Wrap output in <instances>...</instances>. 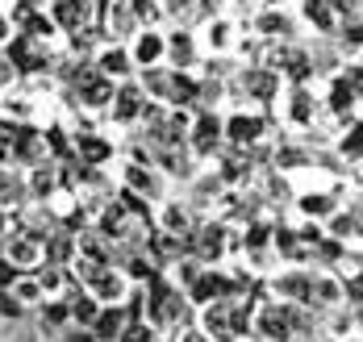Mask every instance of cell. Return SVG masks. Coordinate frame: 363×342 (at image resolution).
<instances>
[{
    "mask_svg": "<svg viewBox=\"0 0 363 342\" xmlns=\"http://www.w3.org/2000/svg\"><path fill=\"white\" fill-rule=\"evenodd\" d=\"M251 334L259 342H292V321H289V304L280 301H255L251 309Z\"/></svg>",
    "mask_w": 363,
    "mask_h": 342,
    "instance_id": "obj_1",
    "label": "cell"
},
{
    "mask_svg": "<svg viewBox=\"0 0 363 342\" xmlns=\"http://www.w3.org/2000/svg\"><path fill=\"white\" fill-rule=\"evenodd\" d=\"M188 251H196V259L205 267H221L230 255V229L225 222H205V226L188 229Z\"/></svg>",
    "mask_w": 363,
    "mask_h": 342,
    "instance_id": "obj_2",
    "label": "cell"
},
{
    "mask_svg": "<svg viewBox=\"0 0 363 342\" xmlns=\"http://www.w3.org/2000/svg\"><path fill=\"white\" fill-rule=\"evenodd\" d=\"M130 292H134V284H130V280H125L113 263L101 267V271H96V280L88 284V297H92L96 304H125V301H130Z\"/></svg>",
    "mask_w": 363,
    "mask_h": 342,
    "instance_id": "obj_3",
    "label": "cell"
},
{
    "mask_svg": "<svg viewBox=\"0 0 363 342\" xmlns=\"http://www.w3.org/2000/svg\"><path fill=\"white\" fill-rule=\"evenodd\" d=\"M267 301H280V304H305L309 301V271L305 267H292V271H280L267 280Z\"/></svg>",
    "mask_w": 363,
    "mask_h": 342,
    "instance_id": "obj_4",
    "label": "cell"
},
{
    "mask_svg": "<svg viewBox=\"0 0 363 342\" xmlns=\"http://www.w3.org/2000/svg\"><path fill=\"white\" fill-rule=\"evenodd\" d=\"M4 259L17 271H38V267L46 263V251L30 234H4Z\"/></svg>",
    "mask_w": 363,
    "mask_h": 342,
    "instance_id": "obj_5",
    "label": "cell"
},
{
    "mask_svg": "<svg viewBox=\"0 0 363 342\" xmlns=\"http://www.w3.org/2000/svg\"><path fill=\"white\" fill-rule=\"evenodd\" d=\"M313 309H338L342 304V280L334 275V271H326V267H318V271H309V301Z\"/></svg>",
    "mask_w": 363,
    "mask_h": 342,
    "instance_id": "obj_6",
    "label": "cell"
},
{
    "mask_svg": "<svg viewBox=\"0 0 363 342\" xmlns=\"http://www.w3.org/2000/svg\"><path fill=\"white\" fill-rule=\"evenodd\" d=\"M201 334L209 342H234V330H230V301H213L201 304Z\"/></svg>",
    "mask_w": 363,
    "mask_h": 342,
    "instance_id": "obj_7",
    "label": "cell"
},
{
    "mask_svg": "<svg viewBox=\"0 0 363 342\" xmlns=\"http://www.w3.org/2000/svg\"><path fill=\"white\" fill-rule=\"evenodd\" d=\"M263 130H267V121H263L259 113H238V117H230V121L221 125V134H225L234 147H251V142H259Z\"/></svg>",
    "mask_w": 363,
    "mask_h": 342,
    "instance_id": "obj_8",
    "label": "cell"
},
{
    "mask_svg": "<svg viewBox=\"0 0 363 342\" xmlns=\"http://www.w3.org/2000/svg\"><path fill=\"white\" fill-rule=\"evenodd\" d=\"M125 321H130V313H125V304H101L88 330L96 334V342H113L117 334H121V326H125Z\"/></svg>",
    "mask_w": 363,
    "mask_h": 342,
    "instance_id": "obj_9",
    "label": "cell"
},
{
    "mask_svg": "<svg viewBox=\"0 0 363 342\" xmlns=\"http://www.w3.org/2000/svg\"><path fill=\"white\" fill-rule=\"evenodd\" d=\"M272 255L284 259V263H309V251L301 246V238H296V229L292 226H276L272 229Z\"/></svg>",
    "mask_w": 363,
    "mask_h": 342,
    "instance_id": "obj_10",
    "label": "cell"
},
{
    "mask_svg": "<svg viewBox=\"0 0 363 342\" xmlns=\"http://www.w3.org/2000/svg\"><path fill=\"white\" fill-rule=\"evenodd\" d=\"M75 154H79V163L84 167H101V163H109L113 159V142H105L101 134H75Z\"/></svg>",
    "mask_w": 363,
    "mask_h": 342,
    "instance_id": "obj_11",
    "label": "cell"
},
{
    "mask_svg": "<svg viewBox=\"0 0 363 342\" xmlns=\"http://www.w3.org/2000/svg\"><path fill=\"white\" fill-rule=\"evenodd\" d=\"M221 142V121L213 113H201L192 121V151L196 154H213Z\"/></svg>",
    "mask_w": 363,
    "mask_h": 342,
    "instance_id": "obj_12",
    "label": "cell"
},
{
    "mask_svg": "<svg viewBox=\"0 0 363 342\" xmlns=\"http://www.w3.org/2000/svg\"><path fill=\"white\" fill-rule=\"evenodd\" d=\"M159 229H163V234H176V238H188V229H192V209L180 205V200H167V205L159 209Z\"/></svg>",
    "mask_w": 363,
    "mask_h": 342,
    "instance_id": "obj_13",
    "label": "cell"
},
{
    "mask_svg": "<svg viewBox=\"0 0 363 342\" xmlns=\"http://www.w3.org/2000/svg\"><path fill=\"white\" fill-rule=\"evenodd\" d=\"M296 209H301L305 222H326L330 213L338 209V200H334L330 192H301V196H296Z\"/></svg>",
    "mask_w": 363,
    "mask_h": 342,
    "instance_id": "obj_14",
    "label": "cell"
},
{
    "mask_svg": "<svg viewBox=\"0 0 363 342\" xmlns=\"http://www.w3.org/2000/svg\"><path fill=\"white\" fill-rule=\"evenodd\" d=\"M79 101H84L88 109L109 105V101H113V79H105L101 72H96V76H84V79H79Z\"/></svg>",
    "mask_w": 363,
    "mask_h": 342,
    "instance_id": "obj_15",
    "label": "cell"
},
{
    "mask_svg": "<svg viewBox=\"0 0 363 342\" xmlns=\"http://www.w3.org/2000/svg\"><path fill=\"white\" fill-rule=\"evenodd\" d=\"M9 292H13V301L21 304V309H38V304L46 301V297H42V284H38L34 271H21V275L9 284Z\"/></svg>",
    "mask_w": 363,
    "mask_h": 342,
    "instance_id": "obj_16",
    "label": "cell"
},
{
    "mask_svg": "<svg viewBox=\"0 0 363 342\" xmlns=\"http://www.w3.org/2000/svg\"><path fill=\"white\" fill-rule=\"evenodd\" d=\"M117 271H121L134 288H143V284H150V280L159 275V263H155L146 251H138V255H130V259H125V267H117Z\"/></svg>",
    "mask_w": 363,
    "mask_h": 342,
    "instance_id": "obj_17",
    "label": "cell"
},
{
    "mask_svg": "<svg viewBox=\"0 0 363 342\" xmlns=\"http://www.w3.org/2000/svg\"><path fill=\"white\" fill-rule=\"evenodd\" d=\"M125 188L138 192V196H159V180H155V171L146 167V163H125Z\"/></svg>",
    "mask_w": 363,
    "mask_h": 342,
    "instance_id": "obj_18",
    "label": "cell"
},
{
    "mask_svg": "<svg viewBox=\"0 0 363 342\" xmlns=\"http://www.w3.org/2000/svg\"><path fill=\"white\" fill-rule=\"evenodd\" d=\"M55 25H67V30H79L88 21V0H55Z\"/></svg>",
    "mask_w": 363,
    "mask_h": 342,
    "instance_id": "obj_19",
    "label": "cell"
},
{
    "mask_svg": "<svg viewBox=\"0 0 363 342\" xmlns=\"http://www.w3.org/2000/svg\"><path fill=\"white\" fill-rule=\"evenodd\" d=\"M143 113V96H138V88H121V92H113V121H134V117Z\"/></svg>",
    "mask_w": 363,
    "mask_h": 342,
    "instance_id": "obj_20",
    "label": "cell"
},
{
    "mask_svg": "<svg viewBox=\"0 0 363 342\" xmlns=\"http://www.w3.org/2000/svg\"><path fill=\"white\" fill-rule=\"evenodd\" d=\"M134 63H143V67H155L159 59H163V38L159 34H138V42H134V55H130Z\"/></svg>",
    "mask_w": 363,
    "mask_h": 342,
    "instance_id": "obj_21",
    "label": "cell"
},
{
    "mask_svg": "<svg viewBox=\"0 0 363 342\" xmlns=\"http://www.w3.org/2000/svg\"><path fill=\"white\" fill-rule=\"evenodd\" d=\"M38 309H42V321H46V330H50V334H55V330H63V326L72 321V313H67V297H46Z\"/></svg>",
    "mask_w": 363,
    "mask_h": 342,
    "instance_id": "obj_22",
    "label": "cell"
},
{
    "mask_svg": "<svg viewBox=\"0 0 363 342\" xmlns=\"http://www.w3.org/2000/svg\"><path fill=\"white\" fill-rule=\"evenodd\" d=\"M130 63H134V59H130V50L113 46V50L101 55V63H96V67H101V76H105V79H121L125 72H130Z\"/></svg>",
    "mask_w": 363,
    "mask_h": 342,
    "instance_id": "obj_23",
    "label": "cell"
},
{
    "mask_svg": "<svg viewBox=\"0 0 363 342\" xmlns=\"http://www.w3.org/2000/svg\"><path fill=\"white\" fill-rule=\"evenodd\" d=\"M30 188H34V196H38V200H46L50 192L59 188V176H55V167L38 163V167H34V176H30Z\"/></svg>",
    "mask_w": 363,
    "mask_h": 342,
    "instance_id": "obj_24",
    "label": "cell"
},
{
    "mask_svg": "<svg viewBox=\"0 0 363 342\" xmlns=\"http://www.w3.org/2000/svg\"><path fill=\"white\" fill-rule=\"evenodd\" d=\"M355 96H359V88H355V84L334 79V88H330V109H334V113H347V109L355 105Z\"/></svg>",
    "mask_w": 363,
    "mask_h": 342,
    "instance_id": "obj_25",
    "label": "cell"
},
{
    "mask_svg": "<svg viewBox=\"0 0 363 342\" xmlns=\"http://www.w3.org/2000/svg\"><path fill=\"white\" fill-rule=\"evenodd\" d=\"M276 88H280V79L272 76V72H251V76H247V92H251V96H259V101L276 96Z\"/></svg>",
    "mask_w": 363,
    "mask_h": 342,
    "instance_id": "obj_26",
    "label": "cell"
},
{
    "mask_svg": "<svg viewBox=\"0 0 363 342\" xmlns=\"http://www.w3.org/2000/svg\"><path fill=\"white\" fill-rule=\"evenodd\" d=\"M155 334H159V330H150L143 317H130V321L121 326V334H117L113 342H155Z\"/></svg>",
    "mask_w": 363,
    "mask_h": 342,
    "instance_id": "obj_27",
    "label": "cell"
},
{
    "mask_svg": "<svg viewBox=\"0 0 363 342\" xmlns=\"http://www.w3.org/2000/svg\"><path fill=\"white\" fill-rule=\"evenodd\" d=\"M280 67H284V76H292L296 84L309 79V59H305L301 50H284V55H280Z\"/></svg>",
    "mask_w": 363,
    "mask_h": 342,
    "instance_id": "obj_28",
    "label": "cell"
},
{
    "mask_svg": "<svg viewBox=\"0 0 363 342\" xmlns=\"http://www.w3.org/2000/svg\"><path fill=\"white\" fill-rule=\"evenodd\" d=\"M17 196H21L17 176H13L9 167H0V209H13V205H17Z\"/></svg>",
    "mask_w": 363,
    "mask_h": 342,
    "instance_id": "obj_29",
    "label": "cell"
},
{
    "mask_svg": "<svg viewBox=\"0 0 363 342\" xmlns=\"http://www.w3.org/2000/svg\"><path fill=\"white\" fill-rule=\"evenodd\" d=\"M305 17H309L318 30H334V13H330L326 0H309V4H305Z\"/></svg>",
    "mask_w": 363,
    "mask_h": 342,
    "instance_id": "obj_30",
    "label": "cell"
},
{
    "mask_svg": "<svg viewBox=\"0 0 363 342\" xmlns=\"http://www.w3.org/2000/svg\"><path fill=\"white\" fill-rule=\"evenodd\" d=\"M289 117L292 121H313V101H309V92H292V105H289Z\"/></svg>",
    "mask_w": 363,
    "mask_h": 342,
    "instance_id": "obj_31",
    "label": "cell"
},
{
    "mask_svg": "<svg viewBox=\"0 0 363 342\" xmlns=\"http://www.w3.org/2000/svg\"><path fill=\"white\" fill-rule=\"evenodd\" d=\"M163 50H172L176 63H188L192 59V38L188 34H172V42H163Z\"/></svg>",
    "mask_w": 363,
    "mask_h": 342,
    "instance_id": "obj_32",
    "label": "cell"
},
{
    "mask_svg": "<svg viewBox=\"0 0 363 342\" xmlns=\"http://www.w3.org/2000/svg\"><path fill=\"white\" fill-rule=\"evenodd\" d=\"M26 30H30V38H50V34H55V21H50V17H34V13H30V17H26Z\"/></svg>",
    "mask_w": 363,
    "mask_h": 342,
    "instance_id": "obj_33",
    "label": "cell"
},
{
    "mask_svg": "<svg viewBox=\"0 0 363 342\" xmlns=\"http://www.w3.org/2000/svg\"><path fill=\"white\" fill-rule=\"evenodd\" d=\"M59 342H96V334L88 330V326H63V330H55Z\"/></svg>",
    "mask_w": 363,
    "mask_h": 342,
    "instance_id": "obj_34",
    "label": "cell"
},
{
    "mask_svg": "<svg viewBox=\"0 0 363 342\" xmlns=\"http://www.w3.org/2000/svg\"><path fill=\"white\" fill-rule=\"evenodd\" d=\"M21 313H26V309L13 301V292H9V288H0V317H21Z\"/></svg>",
    "mask_w": 363,
    "mask_h": 342,
    "instance_id": "obj_35",
    "label": "cell"
},
{
    "mask_svg": "<svg viewBox=\"0 0 363 342\" xmlns=\"http://www.w3.org/2000/svg\"><path fill=\"white\" fill-rule=\"evenodd\" d=\"M342 154H351V163H359V130L351 125V134L342 138Z\"/></svg>",
    "mask_w": 363,
    "mask_h": 342,
    "instance_id": "obj_36",
    "label": "cell"
},
{
    "mask_svg": "<svg viewBox=\"0 0 363 342\" xmlns=\"http://www.w3.org/2000/svg\"><path fill=\"white\" fill-rule=\"evenodd\" d=\"M17 275H21V271H17V267H13L9 259H4V255H0V288H9V284H13Z\"/></svg>",
    "mask_w": 363,
    "mask_h": 342,
    "instance_id": "obj_37",
    "label": "cell"
},
{
    "mask_svg": "<svg viewBox=\"0 0 363 342\" xmlns=\"http://www.w3.org/2000/svg\"><path fill=\"white\" fill-rule=\"evenodd\" d=\"M172 342H209V338H205L201 330H188V326H184L180 334H172Z\"/></svg>",
    "mask_w": 363,
    "mask_h": 342,
    "instance_id": "obj_38",
    "label": "cell"
},
{
    "mask_svg": "<svg viewBox=\"0 0 363 342\" xmlns=\"http://www.w3.org/2000/svg\"><path fill=\"white\" fill-rule=\"evenodd\" d=\"M209 38H213V46H225V42H230V25H225V21H218Z\"/></svg>",
    "mask_w": 363,
    "mask_h": 342,
    "instance_id": "obj_39",
    "label": "cell"
},
{
    "mask_svg": "<svg viewBox=\"0 0 363 342\" xmlns=\"http://www.w3.org/2000/svg\"><path fill=\"white\" fill-rule=\"evenodd\" d=\"M9 234V209H0V238Z\"/></svg>",
    "mask_w": 363,
    "mask_h": 342,
    "instance_id": "obj_40",
    "label": "cell"
},
{
    "mask_svg": "<svg viewBox=\"0 0 363 342\" xmlns=\"http://www.w3.org/2000/svg\"><path fill=\"white\" fill-rule=\"evenodd\" d=\"M4 154H9V134H0V163H4Z\"/></svg>",
    "mask_w": 363,
    "mask_h": 342,
    "instance_id": "obj_41",
    "label": "cell"
},
{
    "mask_svg": "<svg viewBox=\"0 0 363 342\" xmlns=\"http://www.w3.org/2000/svg\"><path fill=\"white\" fill-rule=\"evenodd\" d=\"M338 342H359V334H347V338H338Z\"/></svg>",
    "mask_w": 363,
    "mask_h": 342,
    "instance_id": "obj_42",
    "label": "cell"
},
{
    "mask_svg": "<svg viewBox=\"0 0 363 342\" xmlns=\"http://www.w3.org/2000/svg\"><path fill=\"white\" fill-rule=\"evenodd\" d=\"M209 4H221V0H209Z\"/></svg>",
    "mask_w": 363,
    "mask_h": 342,
    "instance_id": "obj_43",
    "label": "cell"
},
{
    "mask_svg": "<svg viewBox=\"0 0 363 342\" xmlns=\"http://www.w3.org/2000/svg\"><path fill=\"white\" fill-rule=\"evenodd\" d=\"M26 342H38V338H26Z\"/></svg>",
    "mask_w": 363,
    "mask_h": 342,
    "instance_id": "obj_44",
    "label": "cell"
}]
</instances>
